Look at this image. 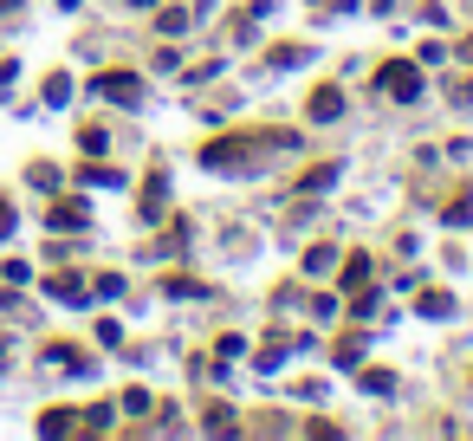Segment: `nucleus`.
Masks as SVG:
<instances>
[{
    "mask_svg": "<svg viewBox=\"0 0 473 441\" xmlns=\"http://www.w3.org/2000/svg\"><path fill=\"white\" fill-rule=\"evenodd\" d=\"M65 98H72V78L52 72V78H46V104H65Z\"/></svg>",
    "mask_w": 473,
    "mask_h": 441,
    "instance_id": "6",
    "label": "nucleus"
},
{
    "mask_svg": "<svg viewBox=\"0 0 473 441\" xmlns=\"http://www.w3.org/2000/svg\"><path fill=\"white\" fill-rule=\"evenodd\" d=\"M7 220H13V208H7V202H0V234H7Z\"/></svg>",
    "mask_w": 473,
    "mask_h": 441,
    "instance_id": "12",
    "label": "nucleus"
},
{
    "mask_svg": "<svg viewBox=\"0 0 473 441\" xmlns=\"http://www.w3.org/2000/svg\"><path fill=\"white\" fill-rule=\"evenodd\" d=\"M169 292H176V298H202L208 286H202V280H169Z\"/></svg>",
    "mask_w": 473,
    "mask_h": 441,
    "instance_id": "10",
    "label": "nucleus"
},
{
    "mask_svg": "<svg viewBox=\"0 0 473 441\" xmlns=\"http://www.w3.org/2000/svg\"><path fill=\"white\" fill-rule=\"evenodd\" d=\"M52 298H85V280H72V272H59V280H52Z\"/></svg>",
    "mask_w": 473,
    "mask_h": 441,
    "instance_id": "7",
    "label": "nucleus"
},
{
    "mask_svg": "<svg viewBox=\"0 0 473 441\" xmlns=\"http://www.w3.org/2000/svg\"><path fill=\"white\" fill-rule=\"evenodd\" d=\"M91 91L110 98V104H143V78L136 72H104V78H91Z\"/></svg>",
    "mask_w": 473,
    "mask_h": 441,
    "instance_id": "2",
    "label": "nucleus"
},
{
    "mask_svg": "<svg viewBox=\"0 0 473 441\" xmlns=\"http://www.w3.org/2000/svg\"><path fill=\"white\" fill-rule=\"evenodd\" d=\"M312 117H318V124L344 117V91H338V85H318V91H312Z\"/></svg>",
    "mask_w": 473,
    "mask_h": 441,
    "instance_id": "3",
    "label": "nucleus"
},
{
    "mask_svg": "<svg viewBox=\"0 0 473 441\" xmlns=\"http://www.w3.org/2000/svg\"><path fill=\"white\" fill-rule=\"evenodd\" d=\"M52 228H85V208H52Z\"/></svg>",
    "mask_w": 473,
    "mask_h": 441,
    "instance_id": "9",
    "label": "nucleus"
},
{
    "mask_svg": "<svg viewBox=\"0 0 473 441\" xmlns=\"http://www.w3.org/2000/svg\"><path fill=\"white\" fill-rule=\"evenodd\" d=\"M124 7H150V0H124Z\"/></svg>",
    "mask_w": 473,
    "mask_h": 441,
    "instance_id": "13",
    "label": "nucleus"
},
{
    "mask_svg": "<svg viewBox=\"0 0 473 441\" xmlns=\"http://www.w3.org/2000/svg\"><path fill=\"white\" fill-rule=\"evenodd\" d=\"M415 312H422V318H448V312H454V298L434 286V292H422V298H415Z\"/></svg>",
    "mask_w": 473,
    "mask_h": 441,
    "instance_id": "4",
    "label": "nucleus"
},
{
    "mask_svg": "<svg viewBox=\"0 0 473 441\" xmlns=\"http://www.w3.org/2000/svg\"><path fill=\"white\" fill-rule=\"evenodd\" d=\"M331 260H338L331 246H312V254H305V272H331Z\"/></svg>",
    "mask_w": 473,
    "mask_h": 441,
    "instance_id": "8",
    "label": "nucleus"
},
{
    "mask_svg": "<svg viewBox=\"0 0 473 441\" xmlns=\"http://www.w3.org/2000/svg\"><path fill=\"white\" fill-rule=\"evenodd\" d=\"M376 85L396 104H408V98H422V72H415L408 59H389V65H376Z\"/></svg>",
    "mask_w": 473,
    "mask_h": 441,
    "instance_id": "1",
    "label": "nucleus"
},
{
    "mask_svg": "<svg viewBox=\"0 0 473 441\" xmlns=\"http://www.w3.org/2000/svg\"><path fill=\"white\" fill-rule=\"evenodd\" d=\"M7 7H13V0H0V13H7Z\"/></svg>",
    "mask_w": 473,
    "mask_h": 441,
    "instance_id": "14",
    "label": "nucleus"
},
{
    "mask_svg": "<svg viewBox=\"0 0 473 441\" xmlns=\"http://www.w3.org/2000/svg\"><path fill=\"white\" fill-rule=\"evenodd\" d=\"M13 78H20V65H0V91H7V85H13Z\"/></svg>",
    "mask_w": 473,
    "mask_h": 441,
    "instance_id": "11",
    "label": "nucleus"
},
{
    "mask_svg": "<svg viewBox=\"0 0 473 441\" xmlns=\"http://www.w3.org/2000/svg\"><path fill=\"white\" fill-rule=\"evenodd\" d=\"M344 286H350V292H357V286H370V260H364V254H350V260H344Z\"/></svg>",
    "mask_w": 473,
    "mask_h": 441,
    "instance_id": "5",
    "label": "nucleus"
}]
</instances>
